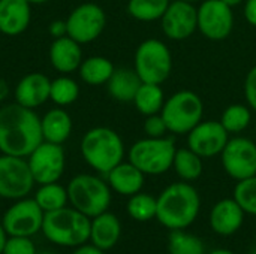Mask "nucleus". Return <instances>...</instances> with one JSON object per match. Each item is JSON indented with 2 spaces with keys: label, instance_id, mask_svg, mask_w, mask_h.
Returning a JSON list of instances; mask_svg holds the SVG:
<instances>
[{
  "label": "nucleus",
  "instance_id": "38",
  "mask_svg": "<svg viewBox=\"0 0 256 254\" xmlns=\"http://www.w3.org/2000/svg\"><path fill=\"white\" fill-rule=\"evenodd\" d=\"M244 18L250 25L256 27V0H246V3H244Z\"/></svg>",
  "mask_w": 256,
  "mask_h": 254
},
{
  "label": "nucleus",
  "instance_id": "22",
  "mask_svg": "<svg viewBox=\"0 0 256 254\" xmlns=\"http://www.w3.org/2000/svg\"><path fill=\"white\" fill-rule=\"evenodd\" d=\"M144 174L130 162H122L108 174V186L122 196H132L140 193L144 186Z\"/></svg>",
  "mask_w": 256,
  "mask_h": 254
},
{
  "label": "nucleus",
  "instance_id": "24",
  "mask_svg": "<svg viewBox=\"0 0 256 254\" xmlns=\"http://www.w3.org/2000/svg\"><path fill=\"white\" fill-rule=\"evenodd\" d=\"M44 141L52 144H63L72 132V118L64 109H51L40 120Z\"/></svg>",
  "mask_w": 256,
  "mask_h": 254
},
{
  "label": "nucleus",
  "instance_id": "35",
  "mask_svg": "<svg viewBox=\"0 0 256 254\" xmlns=\"http://www.w3.org/2000/svg\"><path fill=\"white\" fill-rule=\"evenodd\" d=\"M33 241L28 237H9L2 254H36Z\"/></svg>",
  "mask_w": 256,
  "mask_h": 254
},
{
  "label": "nucleus",
  "instance_id": "19",
  "mask_svg": "<svg viewBox=\"0 0 256 254\" xmlns=\"http://www.w3.org/2000/svg\"><path fill=\"white\" fill-rule=\"evenodd\" d=\"M80 45L81 43H78L68 34L56 37L50 48V61L52 67L63 73H69L80 69L82 63V51Z\"/></svg>",
  "mask_w": 256,
  "mask_h": 254
},
{
  "label": "nucleus",
  "instance_id": "1",
  "mask_svg": "<svg viewBox=\"0 0 256 254\" xmlns=\"http://www.w3.org/2000/svg\"><path fill=\"white\" fill-rule=\"evenodd\" d=\"M44 142L40 118L33 109L9 103L0 109V151L15 157H28Z\"/></svg>",
  "mask_w": 256,
  "mask_h": 254
},
{
  "label": "nucleus",
  "instance_id": "16",
  "mask_svg": "<svg viewBox=\"0 0 256 254\" xmlns=\"http://www.w3.org/2000/svg\"><path fill=\"white\" fill-rule=\"evenodd\" d=\"M162 30L171 40H184L198 28V12L195 4L174 0L170 1L164 16L160 18Z\"/></svg>",
  "mask_w": 256,
  "mask_h": 254
},
{
  "label": "nucleus",
  "instance_id": "12",
  "mask_svg": "<svg viewBox=\"0 0 256 254\" xmlns=\"http://www.w3.org/2000/svg\"><path fill=\"white\" fill-rule=\"evenodd\" d=\"M106 25V16L100 6L82 3L75 7L66 19L68 36L78 43H90L100 36Z\"/></svg>",
  "mask_w": 256,
  "mask_h": 254
},
{
  "label": "nucleus",
  "instance_id": "2",
  "mask_svg": "<svg viewBox=\"0 0 256 254\" xmlns=\"http://www.w3.org/2000/svg\"><path fill=\"white\" fill-rule=\"evenodd\" d=\"M201 210V198L186 181L172 183L158 196V222L170 231H183L195 223Z\"/></svg>",
  "mask_w": 256,
  "mask_h": 254
},
{
  "label": "nucleus",
  "instance_id": "43",
  "mask_svg": "<svg viewBox=\"0 0 256 254\" xmlns=\"http://www.w3.org/2000/svg\"><path fill=\"white\" fill-rule=\"evenodd\" d=\"M224 3H226L230 7H236V6H238V4H242L244 0H222Z\"/></svg>",
  "mask_w": 256,
  "mask_h": 254
},
{
  "label": "nucleus",
  "instance_id": "31",
  "mask_svg": "<svg viewBox=\"0 0 256 254\" xmlns=\"http://www.w3.org/2000/svg\"><path fill=\"white\" fill-rule=\"evenodd\" d=\"M170 254H207L206 244L196 235L183 231H171L168 238Z\"/></svg>",
  "mask_w": 256,
  "mask_h": 254
},
{
  "label": "nucleus",
  "instance_id": "14",
  "mask_svg": "<svg viewBox=\"0 0 256 254\" xmlns=\"http://www.w3.org/2000/svg\"><path fill=\"white\" fill-rule=\"evenodd\" d=\"M27 163L34 183L40 186L57 183L64 171V151L60 144L44 141L28 156Z\"/></svg>",
  "mask_w": 256,
  "mask_h": 254
},
{
  "label": "nucleus",
  "instance_id": "39",
  "mask_svg": "<svg viewBox=\"0 0 256 254\" xmlns=\"http://www.w3.org/2000/svg\"><path fill=\"white\" fill-rule=\"evenodd\" d=\"M50 31L52 36L56 37H62V36H66L68 34V30H66V21H54L51 25H50Z\"/></svg>",
  "mask_w": 256,
  "mask_h": 254
},
{
  "label": "nucleus",
  "instance_id": "49",
  "mask_svg": "<svg viewBox=\"0 0 256 254\" xmlns=\"http://www.w3.org/2000/svg\"><path fill=\"white\" fill-rule=\"evenodd\" d=\"M255 241H256V232H255Z\"/></svg>",
  "mask_w": 256,
  "mask_h": 254
},
{
  "label": "nucleus",
  "instance_id": "47",
  "mask_svg": "<svg viewBox=\"0 0 256 254\" xmlns=\"http://www.w3.org/2000/svg\"><path fill=\"white\" fill-rule=\"evenodd\" d=\"M36 254H57V253H54V252H39V253H36Z\"/></svg>",
  "mask_w": 256,
  "mask_h": 254
},
{
  "label": "nucleus",
  "instance_id": "11",
  "mask_svg": "<svg viewBox=\"0 0 256 254\" xmlns=\"http://www.w3.org/2000/svg\"><path fill=\"white\" fill-rule=\"evenodd\" d=\"M45 213L34 199H18L6 210L2 225L9 237H33L42 231Z\"/></svg>",
  "mask_w": 256,
  "mask_h": 254
},
{
  "label": "nucleus",
  "instance_id": "21",
  "mask_svg": "<svg viewBox=\"0 0 256 254\" xmlns=\"http://www.w3.org/2000/svg\"><path fill=\"white\" fill-rule=\"evenodd\" d=\"M30 24L27 0H0V31L8 36L21 34Z\"/></svg>",
  "mask_w": 256,
  "mask_h": 254
},
{
  "label": "nucleus",
  "instance_id": "33",
  "mask_svg": "<svg viewBox=\"0 0 256 254\" xmlns=\"http://www.w3.org/2000/svg\"><path fill=\"white\" fill-rule=\"evenodd\" d=\"M78 94H80V87L74 79H70L68 76H60V78L51 81L50 99L56 105H58V106L70 105L78 99Z\"/></svg>",
  "mask_w": 256,
  "mask_h": 254
},
{
  "label": "nucleus",
  "instance_id": "8",
  "mask_svg": "<svg viewBox=\"0 0 256 254\" xmlns=\"http://www.w3.org/2000/svg\"><path fill=\"white\" fill-rule=\"evenodd\" d=\"M134 64L142 82L162 84L172 70V55L162 40L147 39L136 48Z\"/></svg>",
  "mask_w": 256,
  "mask_h": 254
},
{
  "label": "nucleus",
  "instance_id": "32",
  "mask_svg": "<svg viewBox=\"0 0 256 254\" xmlns=\"http://www.w3.org/2000/svg\"><path fill=\"white\" fill-rule=\"evenodd\" d=\"M250 121H252L250 109L242 103L230 105L220 117V124L225 127L228 133H240L246 130Z\"/></svg>",
  "mask_w": 256,
  "mask_h": 254
},
{
  "label": "nucleus",
  "instance_id": "48",
  "mask_svg": "<svg viewBox=\"0 0 256 254\" xmlns=\"http://www.w3.org/2000/svg\"><path fill=\"white\" fill-rule=\"evenodd\" d=\"M250 254H256V249H255V250H254V252H252V253H250Z\"/></svg>",
  "mask_w": 256,
  "mask_h": 254
},
{
  "label": "nucleus",
  "instance_id": "7",
  "mask_svg": "<svg viewBox=\"0 0 256 254\" xmlns=\"http://www.w3.org/2000/svg\"><path fill=\"white\" fill-rule=\"evenodd\" d=\"M176 151L172 138H146L136 141L128 156L144 175H160L172 168Z\"/></svg>",
  "mask_w": 256,
  "mask_h": 254
},
{
  "label": "nucleus",
  "instance_id": "3",
  "mask_svg": "<svg viewBox=\"0 0 256 254\" xmlns=\"http://www.w3.org/2000/svg\"><path fill=\"white\" fill-rule=\"evenodd\" d=\"M90 217L75 208L63 207L45 213L42 232L45 238L62 247H80L90 240Z\"/></svg>",
  "mask_w": 256,
  "mask_h": 254
},
{
  "label": "nucleus",
  "instance_id": "42",
  "mask_svg": "<svg viewBox=\"0 0 256 254\" xmlns=\"http://www.w3.org/2000/svg\"><path fill=\"white\" fill-rule=\"evenodd\" d=\"M6 94H8V85H6L4 81H0V100L4 99Z\"/></svg>",
  "mask_w": 256,
  "mask_h": 254
},
{
  "label": "nucleus",
  "instance_id": "44",
  "mask_svg": "<svg viewBox=\"0 0 256 254\" xmlns=\"http://www.w3.org/2000/svg\"><path fill=\"white\" fill-rule=\"evenodd\" d=\"M207 254H236L232 253L231 250H226V249H218V250H212L210 253Z\"/></svg>",
  "mask_w": 256,
  "mask_h": 254
},
{
  "label": "nucleus",
  "instance_id": "45",
  "mask_svg": "<svg viewBox=\"0 0 256 254\" xmlns=\"http://www.w3.org/2000/svg\"><path fill=\"white\" fill-rule=\"evenodd\" d=\"M30 4H42V3H46L48 0H27Z\"/></svg>",
  "mask_w": 256,
  "mask_h": 254
},
{
  "label": "nucleus",
  "instance_id": "13",
  "mask_svg": "<svg viewBox=\"0 0 256 254\" xmlns=\"http://www.w3.org/2000/svg\"><path fill=\"white\" fill-rule=\"evenodd\" d=\"M198 12V30L208 40H225L234 28L232 7L222 0H204Z\"/></svg>",
  "mask_w": 256,
  "mask_h": 254
},
{
  "label": "nucleus",
  "instance_id": "34",
  "mask_svg": "<svg viewBox=\"0 0 256 254\" xmlns=\"http://www.w3.org/2000/svg\"><path fill=\"white\" fill-rule=\"evenodd\" d=\"M232 198L246 214L256 217V175L237 181Z\"/></svg>",
  "mask_w": 256,
  "mask_h": 254
},
{
  "label": "nucleus",
  "instance_id": "10",
  "mask_svg": "<svg viewBox=\"0 0 256 254\" xmlns=\"http://www.w3.org/2000/svg\"><path fill=\"white\" fill-rule=\"evenodd\" d=\"M34 180L24 157L0 156V198L22 199L33 189Z\"/></svg>",
  "mask_w": 256,
  "mask_h": 254
},
{
  "label": "nucleus",
  "instance_id": "17",
  "mask_svg": "<svg viewBox=\"0 0 256 254\" xmlns=\"http://www.w3.org/2000/svg\"><path fill=\"white\" fill-rule=\"evenodd\" d=\"M246 213L234 198H226L216 202L210 211V228L219 237H232L244 223Z\"/></svg>",
  "mask_w": 256,
  "mask_h": 254
},
{
  "label": "nucleus",
  "instance_id": "26",
  "mask_svg": "<svg viewBox=\"0 0 256 254\" xmlns=\"http://www.w3.org/2000/svg\"><path fill=\"white\" fill-rule=\"evenodd\" d=\"M114 72V66L112 63L100 55H94V57H88L86 60H82L81 66H80V76L86 84L90 85H102L106 84L108 79L111 78Z\"/></svg>",
  "mask_w": 256,
  "mask_h": 254
},
{
  "label": "nucleus",
  "instance_id": "25",
  "mask_svg": "<svg viewBox=\"0 0 256 254\" xmlns=\"http://www.w3.org/2000/svg\"><path fill=\"white\" fill-rule=\"evenodd\" d=\"M172 168L182 181L190 183L198 180L202 175V157L194 153L189 147L188 148H177Z\"/></svg>",
  "mask_w": 256,
  "mask_h": 254
},
{
  "label": "nucleus",
  "instance_id": "28",
  "mask_svg": "<svg viewBox=\"0 0 256 254\" xmlns=\"http://www.w3.org/2000/svg\"><path fill=\"white\" fill-rule=\"evenodd\" d=\"M34 201L38 202L44 213H50L66 207L69 198L68 190L64 187H62L57 183H48L39 187V190L34 195Z\"/></svg>",
  "mask_w": 256,
  "mask_h": 254
},
{
  "label": "nucleus",
  "instance_id": "30",
  "mask_svg": "<svg viewBox=\"0 0 256 254\" xmlns=\"http://www.w3.org/2000/svg\"><path fill=\"white\" fill-rule=\"evenodd\" d=\"M126 210L130 219H134L135 222L144 223L156 219V213H158V198L141 192L135 193L129 196Z\"/></svg>",
  "mask_w": 256,
  "mask_h": 254
},
{
  "label": "nucleus",
  "instance_id": "37",
  "mask_svg": "<svg viewBox=\"0 0 256 254\" xmlns=\"http://www.w3.org/2000/svg\"><path fill=\"white\" fill-rule=\"evenodd\" d=\"M244 96L248 100L249 108L256 111V66H254L244 79Z\"/></svg>",
  "mask_w": 256,
  "mask_h": 254
},
{
  "label": "nucleus",
  "instance_id": "9",
  "mask_svg": "<svg viewBox=\"0 0 256 254\" xmlns=\"http://www.w3.org/2000/svg\"><path fill=\"white\" fill-rule=\"evenodd\" d=\"M225 172L236 181L256 175V144L244 136L228 139L220 153Z\"/></svg>",
  "mask_w": 256,
  "mask_h": 254
},
{
  "label": "nucleus",
  "instance_id": "40",
  "mask_svg": "<svg viewBox=\"0 0 256 254\" xmlns=\"http://www.w3.org/2000/svg\"><path fill=\"white\" fill-rule=\"evenodd\" d=\"M104 253H105V252L99 250V249H98V247H94L93 244H92V246H86V244H82V246L76 247V250H75L72 254H104Z\"/></svg>",
  "mask_w": 256,
  "mask_h": 254
},
{
  "label": "nucleus",
  "instance_id": "41",
  "mask_svg": "<svg viewBox=\"0 0 256 254\" xmlns=\"http://www.w3.org/2000/svg\"><path fill=\"white\" fill-rule=\"evenodd\" d=\"M6 240H8V234L0 222V254L3 253V249H4V244H6Z\"/></svg>",
  "mask_w": 256,
  "mask_h": 254
},
{
  "label": "nucleus",
  "instance_id": "20",
  "mask_svg": "<svg viewBox=\"0 0 256 254\" xmlns=\"http://www.w3.org/2000/svg\"><path fill=\"white\" fill-rule=\"evenodd\" d=\"M122 235V225L117 216L112 213H102L92 219L90 223V241L102 252H108L116 247Z\"/></svg>",
  "mask_w": 256,
  "mask_h": 254
},
{
  "label": "nucleus",
  "instance_id": "29",
  "mask_svg": "<svg viewBox=\"0 0 256 254\" xmlns=\"http://www.w3.org/2000/svg\"><path fill=\"white\" fill-rule=\"evenodd\" d=\"M168 6L170 0H129L128 12L138 21L150 22L160 19Z\"/></svg>",
  "mask_w": 256,
  "mask_h": 254
},
{
  "label": "nucleus",
  "instance_id": "23",
  "mask_svg": "<svg viewBox=\"0 0 256 254\" xmlns=\"http://www.w3.org/2000/svg\"><path fill=\"white\" fill-rule=\"evenodd\" d=\"M141 84L142 81L135 72V69L120 67L114 69L111 78L106 82V87L112 99L118 102H134Z\"/></svg>",
  "mask_w": 256,
  "mask_h": 254
},
{
  "label": "nucleus",
  "instance_id": "4",
  "mask_svg": "<svg viewBox=\"0 0 256 254\" xmlns=\"http://www.w3.org/2000/svg\"><path fill=\"white\" fill-rule=\"evenodd\" d=\"M81 154L87 165L100 174H108L123 162L124 145L117 132L108 127L90 129L81 141Z\"/></svg>",
  "mask_w": 256,
  "mask_h": 254
},
{
  "label": "nucleus",
  "instance_id": "5",
  "mask_svg": "<svg viewBox=\"0 0 256 254\" xmlns=\"http://www.w3.org/2000/svg\"><path fill=\"white\" fill-rule=\"evenodd\" d=\"M68 198L72 208L93 219L111 205V187L99 177L81 174L68 184Z\"/></svg>",
  "mask_w": 256,
  "mask_h": 254
},
{
  "label": "nucleus",
  "instance_id": "15",
  "mask_svg": "<svg viewBox=\"0 0 256 254\" xmlns=\"http://www.w3.org/2000/svg\"><path fill=\"white\" fill-rule=\"evenodd\" d=\"M230 139V133L216 120L198 123L188 133V147L202 159L220 156Z\"/></svg>",
  "mask_w": 256,
  "mask_h": 254
},
{
  "label": "nucleus",
  "instance_id": "36",
  "mask_svg": "<svg viewBox=\"0 0 256 254\" xmlns=\"http://www.w3.org/2000/svg\"><path fill=\"white\" fill-rule=\"evenodd\" d=\"M144 133L147 135V138H164L168 133V127L159 114L154 115H147L146 121H144Z\"/></svg>",
  "mask_w": 256,
  "mask_h": 254
},
{
  "label": "nucleus",
  "instance_id": "46",
  "mask_svg": "<svg viewBox=\"0 0 256 254\" xmlns=\"http://www.w3.org/2000/svg\"><path fill=\"white\" fill-rule=\"evenodd\" d=\"M183 1H188V3H192V4H195L196 1H201V0H183Z\"/></svg>",
  "mask_w": 256,
  "mask_h": 254
},
{
  "label": "nucleus",
  "instance_id": "6",
  "mask_svg": "<svg viewBox=\"0 0 256 254\" xmlns=\"http://www.w3.org/2000/svg\"><path fill=\"white\" fill-rule=\"evenodd\" d=\"M160 115L170 133L188 135L198 123L202 121L204 103L196 93L182 90L165 100Z\"/></svg>",
  "mask_w": 256,
  "mask_h": 254
},
{
  "label": "nucleus",
  "instance_id": "18",
  "mask_svg": "<svg viewBox=\"0 0 256 254\" xmlns=\"http://www.w3.org/2000/svg\"><path fill=\"white\" fill-rule=\"evenodd\" d=\"M50 87L51 81L46 75L40 72L28 73L16 84L15 100L16 103L33 109L50 99Z\"/></svg>",
  "mask_w": 256,
  "mask_h": 254
},
{
  "label": "nucleus",
  "instance_id": "27",
  "mask_svg": "<svg viewBox=\"0 0 256 254\" xmlns=\"http://www.w3.org/2000/svg\"><path fill=\"white\" fill-rule=\"evenodd\" d=\"M134 103L136 109L146 117L159 114L165 103L164 90L160 88V84L142 82L135 94Z\"/></svg>",
  "mask_w": 256,
  "mask_h": 254
}]
</instances>
